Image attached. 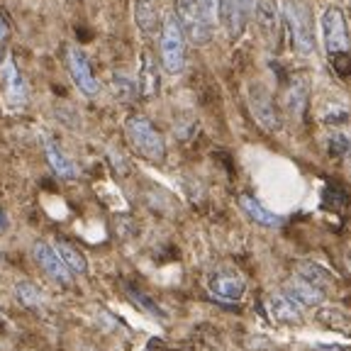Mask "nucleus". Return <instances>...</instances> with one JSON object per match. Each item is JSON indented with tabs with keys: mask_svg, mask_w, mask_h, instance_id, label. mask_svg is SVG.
<instances>
[{
	"mask_svg": "<svg viewBox=\"0 0 351 351\" xmlns=\"http://www.w3.org/2000/svg\"><path fill=\"white\" fill-rule=\"evenodd\" d=\"M125 132L127 139L132 142V147L142 154L144 159L159 164L166 156V142L161 137V132L152 125V120L144 115H132L130 120L125 122Z\"/></svg>",
	"mask_w": 351,
	"mask_h": 351,
	"instance_id": "f257e3e1",
	"label": "nucleus"
},
{
	"mask_svg": "<svg viewBox=\"0 0 351 351\" xmlns=\"http://www.w3.org/2000/svg\"><path fill=\"white\" fill-rule=\"evenodd\" d=\"M186 44L188 39L176 15H166L161 22V66L171 76H178L186 69Z\"/></svg>",
	"mask_w": 351,
	"mask_h": 351,
	"instance_id": "f03ea898",
	"label": "nucleus"
},
{
	"mask_svg": "<svg viewBox=\"0 0 351 351\" xmlns=\"http://www.w3.org/2000/svg\"><path fill=\"white\" fill-rule=\"evenodd\" d=\"M285 22H288L293 47H295L298 54H302V56L315 54V32H313V15H310V8H307L302 0H291V3L285 5Z\"/></svg>",
	"mask_w": 351,
	"mask_h": 351,
	"instance_id": "7ed1b4c3",
	"label": "nucleus"
},
{
	"mask_svg": "<svg viewBox=\"0 0 351 351\" xmlns=\"http://www.w3.org/2000/svg\"><path fill=\"white\" fill-rule=\"evenodd\" d=\"M173 15L181 25L183 34L195 47H205L213 39V27L203 20L195 0H173Z\"/></svg>",
	"mask_w": 351,
	"mask_h": 351,
	"instance_id": "20e7f679",
	"label": "nucleus"
},
{
	"mask_svg": "<svg viewBox=\"0 0 351 351\" xmlns=\"http://www.w3.org/2000/svg\"><path fill=\"white\" fill-rule=\"evenodd\" d=\"M322 34L327 54H349V27H346V15L339 5H332L322 15Z\"/></svg>",
	"mask_w": 351,
	"mask_h": 351,
	"instance_id": "39448f33",
	"label": "nucleus"
},
{
	"mask_svg": "<svg viewBox=\"0 0 351 351\" xmlns=\"http://www.w3.org/2000/svg\"><path fill=\"white\" fill-rule=\"evenodd\" d=\"M249 108H252V115L258 125L266 132H280L283 127V117H280L278 108H276L274 98L261 83H254L249 88Z\"/></svg>",
	"mask_w": 351,
	"mask_h": 351,
	"instance_id": "423d86ee",
	"label": "nucleus"
},
{
	"mask_svg": "<svg viewBox=\"0 0 351 351\" xmlns=\"http://www.w3.org/2000/svg\"><path fill=\"white\" fill-rule=\"evenodd\" d=\"M32 256H34V261L39 263V269L47 274V278H51L54 283L64 285V288H69V285L73 283L71 271L64 266V261L59 258V254H56V249L51 247L49 241H44V239L34 241V244H32Z\"/></svg>",
	"mask_w": 351,
	"mask_h": 351,
	"instance_id": "0eeeda50",
	"label": "nucleus"
},
{
	"mask_svg": "<svg viewBox=\"0 0 351 351\" xmlns=\"http://www.w3.org/2000/svg\"><path fill=\"white\" fill-rule=\"evenodd\" d=\"M66 64H69V73H71L73 83H76V88L83 95L93 98V95L100 93L98 78H95L93 69L88 64L86 54H83L78 47H69V51H66Z\"/></svg>",
	"mask_w": 351,
	"mask_h": 351,
	"instance_id": "6e6552de",
	"label": "nucleus"
},
{
	"mask_svg": "<svg viewBox=\"0 0 351 351\" xmlns=\"http://www.w3.org/2000/svg\"><path fill=\"white\" fill-rule=\"evenodd\" d=\"M0 81H3V88H5V98L10 100L12 105L27 103V98H29L27 81H25L22 73L17 71L12 56H5V61L0 64Z\"/></svg>",
	"mask_w": 351,
	"mask_h": 351,
	"instance_id": "1a4fd4ad",
	"label": "nucleus"
},
{
	"mask_svg": "<svg viewBox=\"0 0 351 351\" xmlns=\"http://www.w3.org/2000/svg\"><path fill=\"white\" fill-rule=\"evenodd\" d=\"M283 295H288L298 307H317L324 302V291H319L317 285L307 283L300 276H293L291 280H285L283 285Z\"/></svg>",
	"mask_w": 351,
	"mask_h": 351,
	"instance_id": "9d476101",
	"label": "nucleus"
},
{
	"mask_svg": "<svg viewBox=\"0 0 351 351\" xmlns=\"http://www.w3.org/2000/svg\"><path fill=\"white\" fill-rule=\"evenodd\" d=\"M210 293L219 300H241L247 293V283L234 271H219L210 278Z\"/></svg>",
	"mask_w": 351,
	"mask_h": 351,
	"instance_id": "9b49d317",
	"label": "nucleus"
},
{
	"mask_svg": "<svg viewBox=\"0 0 351 351\" xmlns=\"http://www.w3.org/2000/svg\"><path fill=\"white\" fill-rule=\"evenodd\" d=\"M132 15H134V25L142 34L152 37L161 29V8L159 0H134V8H132Z\"/></svg>",
	"mask_w": 351,
	"mask_h": 351,
	"instance_id": "f8f14e48",
	"label": "nucleus"
},
{
	"mask_svg": "<svg viewBox=\"0 0 351 351\" xmlns=\"http://www.w3.org/2000/svg\"><path fill=\"white\" fill-rule=\"evenodd\" d=\"M254 15H256L258 29L266 34V39L274 42L280 25L278 0H254Z\"/></svg>",
	"mask_w": 351,
	"mask_h": 351,
	"instance_id": "ddd939ff",
	"label": "nucleus"
},
{
	"mask_svg": "<svg viewBox=\"0 0 351 351\" xmlns=\"http://www.w3.org/2000/svg\"><path fill=\"white\" fill-rule=\"evenodd\" d=\"M44 156H47V161H49L51 171H54L56 176H61V178H66V181L78 178L76 164L61 152V147L54 142V139H44Z\"/></svg>",
	"mask_w": 351,
	"mask_h": 351,
	"instance_id": "4468645a",
	"label": "nucleus"
},
{
	"mask_svg": "<svg viewBox=\"0 0 351 351\" xmlns=\"http://www.w3.org/2000/svg\"><path fill=\"white\" fill-rule=\"evenodd\" d=\"M269 313L278 324H300L302 322L300 307H298L288 295H283V293H276V295L269 298Z\"/></svg>",
	"mask_w": 351,
	"mask_h": 351,
	"instance_id": "2eb2a0df",
	"label": "nucleus"
},
{
	"mask_svg": "<svg viewBox=\"0 0 351 351\" xmlns=\"http://www.w3.org/2000/svg\"><path fill=\"white\" fill-rule=\"evenodd\" d=\"M137 90L144 98H154L159 93V69H156V61L149 51L142 54V64H139V86Z\"/></svg>",
	"mask_w": 351,
	"mask_h": 351,
	"instance_id": "dca6fc26",
	"label": "nucleus"
},
{
	"mask_svg": "<svg viewBox=\"0 0 351 351\" xmlns=\"http://www.w3.org/2000/svg\"><path fill=\"white\" fill-rule=\"evenodd\" d=\"M54 249H56V254H59L61 261H64L66 269L71 271V276H86L88 274V258L83 256L76 247H73L71 241L59 239L54 244Z\"/></svg>",
	"mask_w": 351,
	"mask_h": 351,
	"instance_id": "f3484780",
	"label": "nucleus"
},
{
	"mask_svg": "<svg viewBox=\"0 0 351 351\" xmlns=\"http://www.w3.org/2000/svg\"><path fill=\"white\" fill-rule=\"evenodd\" d=\"M239 208L247 213V217H252L256 225L261 227H278L280 225V217L274 215L271 210H266L261 203H258L256 197L252 195H239Z\"/></svg>",
	"mask_w": 351,
	"mask_h": 351,
	"instance_id": "a211bd4d",
	"label": "nucleus"
},
{
	"mask_svg": "<svg viewBox=\"0 0 351 351\" xmlns=\"http://www.w3.org/2000/svg\"><path fill=\"white\" fill-rule=\"evenodd\" d=\"M298 276H300L302 280H307V283L317 285L319 291H324L327 285L335 283V276L329 274L324 266H319V263H315V261H300L298 263Z\"/></svg>",
	"mask_w": 351,
	"mask_h": 351,
	"instance_id": "6ab92c4d",
	"label": "nucleus"
},
{
	"mask_svg": "<svg viewBox=\"0 0 351 351\" xmlns=\"http://www.w3.org/2000/svg\"><path fill=\"white\" fill-rule=\"evenodd\" d=\"M15 298L20 305L29 307V310H37V307L44 305V293L37 283L32 280H17L15 283Z\"/></svg>",
	"mask_w": 351,
	"mask_h": 351,
	"instance_id": "aec40b11",
	"label": "nucleus"
},
{
	"mask_svg": "<svg viewBox=\"0 0 351 351\" xmlns=\"http://www.w3.org/2000/svg\"><path fill=\"white\" fill-rule=\"evenodd\" d=\"M285 105L291 110L293 115L300 117L305 112V105H307V83L302 78H295L288 88V93H285Z\"/></svg>",
	"mask_w": 351,
	"mask_h": 351,
	"instance_id": "412c9836",
	"label": "nucleus"
},
{
	"mask_svg": "<svg viewBox=\"0 0 351 351\" xmlns=\"http://www.w3.org/2000/svg\"><path fill=\"white\" fill-rule=\"evenodd\" d=\"M125 293H127V298H130V300L134 302L139 310H142V313L149 315V317H154V319H164L166 317V313L161 310L159 305H156V300H152L147 293L137 291L134 285H125Z\"/></svg>",
	"mask_w": 351,
	"mask_h": 351,
	"instance_id": "4be33fe9",
	"label": "nucleus"
},
{
	"mask_svg": "<svg viewBox=\"0 0 351 351\" xmlns=\"http://www.w3.org/2000/svg\"><path fill=\"white\" fill-rule=\"evenodd\" d=\"M112 93H115V98L120 100V103H130V100H134L137 98V83L132 81L127 73H112Z\"/></svg>",
	"mask_w": 351,
	"mask_h": 351,
	"instance_id": "5701e85b",
	"label": "nucleus"
},
{
	"mask_svg": "<svg viewBox=\"0 0 351 351\" xmlns=\"http://www.w3.org/2000/svg\"><path fill=\"white\" fill-rule=\"evenodd\" d=\"M197 10H200V15H203V20L208 22L210 27H217L219 22V0H195Z\"/></svg>",
	"mask_w": 351,
	"mask_h": 351,
	"instance_id": "b1692460",
	"label": "nucleus"
},
{
	"mask_svg": "<svg viewBox=\"0 0 351 351\" xmlns=\"http://www.w3.org/2000/svg\"><path fill=\"white\" fill-rule=\"evenodd\" d=\"M351 149V139L346 137V134H332V139H329V154H335V156H344L346 152Z\"/></svg>",
	"mask_w": 351,
	"mask_h": 351,
	"instance_id": "393cba45",
	"label": "nucleus"
},
{
	"mask_svg": "<svg viewBox=\"0 0 351 351\" xmlns=\"http://www.w3.org/2000/svg\"><path fill=\"white\" fill-rule=\"evenodd\" d=\"M329 61H332V69H335L339 76H349L351 73V56L349 54H335V56H329Z\"/></svg>",
	"mask_w": 351,
	"mask_h": 351,
	"instance_id": "a878e982",
	"label": "nucleus"
},
{
	"mask_svg": "<svg viewBox=\"0 0 351 351\" xmlns=\"http://www.w3.org/2000/svg\"><path fill=\"white\" fill-rule=\"evenodd\" d=\"M8 34H10V25H8V20L3 15H0V44L5 42Z\"/></svg>",
	"mask_w": 351,
	"mask_h": 351,
	"instance_id": "bb28decb",
	"label": "nucleus"
},
{
	"mask_svg": "<svg viewBox=\"0 0 351 351\" xmlns=\"http://www.w3.org/2000/svg\"><path fill=\"white\" fill-rule=\"evenodd\" d=\"M315 351H344L341 346H327V344H322V346H317Z\"/></svg>",
	"mask_w": 351,
	"mask_h": 351,
	"instance_id": "cd10ccee",
	"label": "nucleus"
},
{
	"mask_svg": "<svg viewBox=\"0 0 351 351\" xmlns=\"http://www.w3.org/2000/svg\"><path fill=\"white\" fill-rule=\"evenodd\" d=\"M0 227H8V215L3 208H0Z\"/></svg>",
	"mask_w": 351,
	"mask_h": 351,
	"instance_id": "c85d7f7f",
	"label": "nucleus"
},
{
	"mask_svg": "<svg viewBox=\"0 0 351 351\" xmlns=\"http://www.w3.org/2000/svg\"><path fill=\"white\" fill-rule=\"evenodd\" d=\"M0 324H3V317H0Z\"/></svg>",
	"mask_w": 351,
	"mask_h": 351,
	"instance_id": "c756f323",
	"label": "nucleus"
}]
</instances>
